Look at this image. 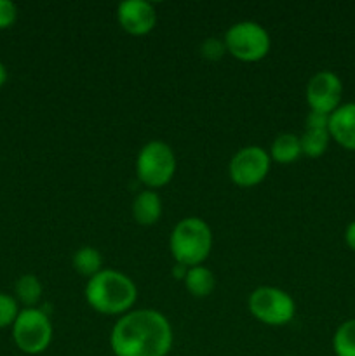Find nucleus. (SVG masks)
<instances>
[{"instance_id": "18", "label": "nucleus", "mask_w": 355, "mask_h": 356, "mask_svg": "<svg viewBox=\"0 0 355 356\" xmlns=\"http://www.w3.org/2000/svg\"><path fill=\"white\" fill-rule=\"evenodd\" d=\"M333 351L336 356H355V318L345 320L333 336Z\"/></svg>"}, {"instance_id": "6", "label": "nucleus", "mask_w": 355, "mask_h": 356, "mask_svg": "<svg viewBox=\"0 0 355 356\" xmlns=\"http://www.w3.org/2000/svg\"><path fill=\"white\" fill-rule=\"evenodd\" d=\"M226 52L242 63H258L271 49L270 33L256 21H239L226 30L223 37Z\"/></svg>"}, {"instance_id": "5", "label": "nucleus", "mask_w": 355, "mask_h": 356, "mask_svg": "<svg viewBox=\"0 0 355 356\" xmlns=\"http://www.w3.org/2000/svg\"><path fill=\"white\" fill-rule=\"evenodd\" d=\"M54 329L44 308H24L13 323V341L24 355H40L51 346Z\"/></svg>"}, {"instance_id": "25", "label": "nucleus", "mask_w": 355, "mask_h": 356, "mask_svg": "<svg viewBox=\"0 0 355 356\" xmlns=\"http://www.w3.org/2000/svg\"><path fill=\"white\" fill-rule=\"evenodd\" d=\"M6 82H7V68H6V65L0 61V89L6 86Z\"/></svg>"}, {"instance_id": "8", "label": "nucleus", "mask_w": 355, "mask_h": 356, "mask_svg": "<svg viewBox=\"0 0 355 356\" xmlns=\"http://www.w3.org/2000/svg\"><path fill=\"white\" fill-rule=\"evenodd\" d=\"M270 153L261 146H244L233 153L228 163V176L240 188H254L270 172Z\"/></svg>"}, {"instance_id": "2", "label": "nucleus", "mask_w": 355, "mask_h": 356, "mask_svg": "<svg viewBox=\"0 0 355 356\" xmlns=\"http://www.w3.org/2000/svg\"><path fill=\"white\" fill-rule=\"evenodd\" d=\"M86 301L100 315L122 316L134 309L138 287L127 275L117 270H101L86 284Z\"/></svg>"}, {"instance_id": "12", "label": "nucleus", "mask_w": 355, "mask_h": 356, "mask_svg": "<svg viewBox=\"0 0 355 356\" xmlns=\"http://www.w3.org/2000/svg\"><path fill=\"white\" fill-rule=\"evenodd\" d=\"M162 198L155 190H143L132 200V219L139 226H153L162 216Z\"/></svg>"}, {"instance_id": "22", "label": "nucleus", "mask_w": 355, "mask_h": 356, "mask_svg": "<svg viewBox=\"0 0 355 356\" xmlns=\"http://www.w3.org/2000/svg\"><path fill=\"white\" fill-rule=\"evenodd\" d=\"M305 129H329V115L320 111H310L306 115Z\"/></svg>"}, {"instance_id": "17", "label": "nucleus", "mask_w": 355, "mask_h": 356, "mask_svg": "<svg viewBox=\"0 0 355 356\" xmlns=\"http://www.w3.org/2000/svg\"><path fill=\"white\" fill-rule=\"evenodd\" d=\"M301 153L308 159H320L331 145L329 129H305L299 136Z\"/></svg>"}, {"instance_id": "16", "label": "nucleus", "mask_w": 355, "mask_h": 356, "mask_svg": "<svg viewBox=\"0 0 355 356\" xmlns=\"http://www.w3.org/2000/svg\"><path fill=\"white\" fill-rule=\"evenodd\" d=\"M14 298L24 308H37V305L42 299V284L37 275L26 273L17 278L14 285Z\"/></svg>"}, {"instance_id": "11", "label": "nucleus", "mask_w": 355, "mask_h": 356, "mask_svg": "<svg viewBox=\"0 0 355 356\" xmlns=\"http://www.w3.org/2000/svg\"><path fill=\"white\" fill-rule=\"evenodd\" d=\"M331 141L355 152V103H341L329 115Z\"/></svg>"}, {"instance_id": "3", "label": "nucleus", "mask_w": 355, "mask_h": 356, "mask_svg": "<svg viewBox=\"0 0 355 356\" xmlns=\"http://www.w3.org/2000/svg\"><path fill=\"white\" fill-rule=\"evenodd\" d=\"M169 250L174 263L184 266H198L212 250V232L202 218H184L169 235Z\"/></svg>"}, {"instance_id": "10", "label": "nucleus", "mask_w": 355, "mask_h": 356, "mask_svg": "<svg viewBox=\"0 0 355 356\" xmlns=\"http://www.w3.org/2000/svg\"><path fill=\"white\" fill-rule=\"evenodd\" d=\"M117 21L132 37L148 35L157 24V10L146 0H124L117 6Z\"/></svg>"}, {"instance_id": "13", "label": "nucleus", "mask_w": 355, "mask_h": 356, "mask_svg": "<svg viewBox=\"0 0 355 356\" xmlns=\"http://www.w3.org/2000/svg\"><path fill=\"white\" fill-rule=\"evenodd\" d=\"M268 153H270L271 162L282 163V165L296 162L303 155L299 136L292 134V132H282V134H278L271 141L270 152Z\"/></svg>"}, {"instance_id": "15", "label": "nucleus", "mask_w": 355, "mask_h": 356, "mask_svg": "<svg viewBox=\"0 0 355 356\" xmlns=\"http://www.w3.org/2000/svg\"><path fill=\"white\" fill-rule=\"evenodd\" d=\"M73 270L80 275V277H86L87 280L93 278L94 275L100 273L103 270V256H101L100 250L96 247H80L75 250L72 257Z\"/></svg>"}, {"instance_id": "21", "label": "nucleus", "mask_w": 355, "mask_h": 356, "mask_svg": "<svg viewBox=\"0 0 355 356\" xmlns=\"http://www.w3.org/2000/svg\"><path fill=\"white\" fill-rule=\"evenodd\" d=\"M17 19V7L10 0H0V30H7Z\"/></svg>"}, {"instance_id": "14", "label": "nucleus", "mask_w": 355, "mask_h": 356, "mask_svg": "<svg viewBox=\"0 0 355 356\" xmlns=\"http://www.w3.org/2000/svg\"><path fill=\"white\" fill-rule=\"evenodd\" d=\"M184 289L188 294L194 298H207L216 289V277L207 266L198 264V266L188 268V273L183 280Z\"/></svg>"}, {"instance_id": "20", "label": "nucleus", "mask_w": 355, "mask_h": 356, "mask_svg": "<svg viewBox=\"0 0 355 356\" xmlns=\"http://www.w3.org/2000/svg\"><path fill=\"white\" fill-rule=\"evenodd\" d=\"M198 52H200L202 58L207 59V61H219V59H223V56L228 54V52H226L225 40L218 37H209L205 38V40H202Z\"/></svg>"}, {"instance_id": "7", "label": "nucleus", "mask_w": 355, "mask_h": 356, "mask_svg": "<svg viewBox=\"0 0 355 356\" xmlns=\"http://www.w3.org/2000/svg\"><path fill=\"white\" fill-rule=\"evenodd\" d=\"M247 309L258 322L270 327H284L296 315V302L291 296L274 285H261L249 294Z\"/></svg>"}, {"instance_id": "9", "label": "nucleus", "mask_w": 355, "mask_h": 356, "mask_svg": "<svg viewBox=\"0 0 355 356\" xmlns=\"http://www.w3.org/2000/svg\"><path fill=\"white\" fill-rule=\"evenodd\" d=\"M306 103L310 111L331 115L341 104L343 97V82L331 70H322L310 76L305 89Z\"/></svg>"}, {"instance_id": "19", "label": "nucleus", "mask_w": 355, "mask_h": 356, "mask_svg": "<svg viewBox=\"0 0 355 356\" xmlns=\"http://www.w3.org/2000/svg\"><path fill=\"white\" fill-rule=\"evenodd\" d=\"M19 312V302L16 301V298L0 292V329L13 327Z\"/></svg>"}, {"instance_id": "23", "label": "nucleus", "mask_w": 355, "mask_h": 356, "mask_svg": "<svg viewBox=\"0 0 355 356\" xmlns=\"http://www.w3.org/2000/svg\"><path fill=\"white\" fill-rule=\"evenodd\" d=\"M345 243L348 245V249L355 252V221H352L345 229Z\"/></svg>"}, {"instance_id": "24", "label": "nucleus", "mask_w": 355, "mask_h": 356, "mask_svg": "<svg viewBox=\"0 0 355 356\" xmlns=\"http://www.w3.org/2000/svg\"><path fill=\"white\" fill-rule=\"evenodd\" d=\"M171 273H173V278L174 280H184V277H187L188 273V266H184V264H180V263H174L173 270H171Z\"/></svg>"}, {"instance_id": "4", "label": "nucleus", "mask_w": 355, "mask_h": 356, "mask_svg": "<svg viewBox=\"0 0 355 356\" xmlns=\"http://www.w3.org/2000/svg\"><path fill=\"white\" fill-rule=\"evenodd\" d=\"M178 169L174 149L167 143L153 139L143 145L136 159V174L146 190H159L173 181Z\"/></svg>"}, {"instance_id": "1", "label": "nucleus", "mask_w": 355, "mask_h": 356, "mask_svg": "<svg viewBox=\"0 0 355 356\" xmlns=\"http://www.w3.org/2000/svg\"><path fill=\"white\" fill-rule=\"evenodd\" d=\"M173 343V327L157 309H132L118 316L110 332L115 356H167Z\"/></svg>"}]
</instances>
